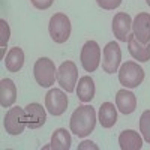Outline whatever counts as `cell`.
<instances>
[{"label": "cell", "mask_w": 150, "mask_h": 150, "mask_svg": "<svg viewBox=\"0 0 150 150\" xmlns=\"http://www.w3.org/2000/svg\"><path fill=\"white\" fill-rule=\"evenodd\" d=\"M96 126V111L92 105H80L72 112L69 120L71 132H74L80 138H84Z\"/></svg>", "instance_id": "obj_1"}, {"label": "cell", "mask_w": 150, "mask_h": 150, "mask_svg": "<svg viewBox=\"0 0 150 150\" xmlns=\"http://www.w3.org/2000/svg\"><path fill=\"white\" fill-rule=\"evenodd\" d=\"M33 75L36 83L41 87H51L54 84V80L57 78V69L54 62L48 57L38 59L33 66Z\"/></svg>", "instance_id": "obj_2"}, {"label": "cell", "mask_w": 150, "mask_h": 150, "mask_svg": "<svg viewBox=\"0 0 150 150\" xmlns=\"http://www.w3.org/2000/svg\"><path fill=\"white\" fill-rule=\"evenodd\" d=\"M144 80V69L135 62H125L119 69V81L126 89H135Z\"/></svg>", "instance_id": "obj_3"}, {"label": "cell", "mask_w": 150, "mask_h": 150, "mask_svg": "<svg viewBox=\"0 0 150 150\" xmlns=\"http://www.w3.org/2000/svg\"><path fill=\"white\" fill-rule=\"evenodd\" d=\"M71 20L68 18V15L65 14H54L50 20L48 24V32L51 39L56 44H63L69 39L71 36Z\"/></svg>", "instance_id": "obj_4"}, {"label": "cell", "mask_w": 150, "mask_h": 150, "mask_svg": "<svg viewBox=\"0 0 150 150\" xmlns=\"http://www.w3.org/2000/svg\"><path fill=\"white\" fill-rule=\"evenodd\" d=\"M5 129L9 135H20L24 132L27 126V117H26V110H23L21 107H12L8 110L5 120Z\"/></svg>", "instance_id": "obj_5"}, {"label": "cell", "mask_w": 150, "mask_h": 150, "mask_svg": "<svg viewBox=\"0 0 150 150\" xmlns=\"http://www.w3.org/2000/svg\"><path fill=\"white\" fill-rule=\"evenodd\" d=\"M81 66L86 72H95L101 63V47L96 41H87L81 48Z\"/></svg>", "instance_id": "obj_6"}, {"label": "cell", "mask_w": 150, "mask_h": 150, "mask_svg": "<svg viewBox=\"0 0 150 150\" xmlns=\"http://www.w3.org/2000/svg\"><path fill=\"white\" fill-rule=\"evenodd\" d=\"M57 83L68 93H72L75 90V84L78 83V69L74 62L66 60L60 65L57 71Z\"/></svg>", "instance_id": "obj_7"}, {"label": "cell", "mask_w": 150, "mask_h": 150, "mask_svg": "<svg viewBox=\"0 0 150 150\" xmlns=\"http://www.w3.org/2000/svg\"><path fill=\"white\" fill-rule=\"evenodd\" d=\"M122 62V50L117 42L111 41L105 45L102 51V69L107 74L119 72V66Z\"/></svg>", "instance_id": "obj_8"}, {"label": "cell", "mask_w": 150, "mask_h": 150, "mask_svg": "<svg viewBox=\"0 0 150 150\" xmlns=\"http://www.w3.org/2000/svg\"><path fill=\"white\" fill-rule=\"evenodd\" d=\"M45 108L51 116H62L68 108V96L60 89H51L45 95Z\"/></svg>", "instance_id": "obj_9"}, {"label": "cell", "mask_w": 150, "mask_h": 150, "mask_svg": "<svg viewBox=\"0 0 150 150\" xmlns=\"http://www.w3.org/2000/svg\"><path fill=\"white\" fill-rule=\"evenodd\" d=\"M132 29V18L126 12H119L112 18V33L120 42H126Z\"/></svg>", "instance_id": "obj_10"}, {"label": "cell", "mask_w": 150, "mask_h": 150, "mask_svg": "<svg viewBox=\"0 0 150 150\" xmlns=\"http://www.w3.org/2000/svg\"><path fill=\"white\" fill-rule=\"evenodd\" d=\"M132 30L134 36L143 44L150 42V14L140 12L132 21Z\"/></svg>", "instance_id": "obj_11"}, {"label": "cell", "mask_w": 150, "mask_h": 150, "mask_svg": "<svg viewBox=\"0 0 150 150\" xmlns=\"http://www.w3.org/2000/svg\"><path fill=\"white\" fill-rule=\"evenodd\" d=\"M26 117H27V126L30 129H38L45 125L47 122V112L41 104H29L26 108Z\"/></svg>", "instance_id": "obj_12"}, {"label": "cell", "mask_w": 150, "mask_h": 150, "mask_svg": "<svg viewBox=\"0 0 150 150\" xmlns=\"http://www.w3.org/2000/svg\"><path fill=\"white\" fill-rule=\"evenodd\" d=\"M128 50L129 54L138 62H149L150 60V42L143 44L140 42L137 38L132 35H129L128 38Z\"/></svg>", "instance_id": "obj_13"}, {"label": "cell", "mask_w": 150, "mask_h": 150, "mask_svg": "<svg viewBox=\"0 0 150 150\" xmlns=\"http://www.w3.org/2000/svg\"><path fill=\"white\" fill-rule=\"evenodd\" d=\"M116 107L122 114H131L137 108V96L126 89L119 90L116 95Z\"/></svg>", "instance_id": "obj_14"}, {"label": "cell", "mask_w": 150, "mask_h": 150, "mask_svg": "<svg viewBox=\"0 0 150 150\" xmlns=\"http://www.w3.org/2000/svg\"><path fill=\"white\" fill-rule=\"evenodd\" d=\"M17 101V87L11 78L0 80V104L3 108H9Z\"/></svg>", "instance_id": "obj_15"}, {"label": "cell", "mask_w": 150, "mask_h": 150, "mask_svg": "<svg viewBox=\"0 0 150 150\" xmlns=\"http://www.w3.org/2000/svg\"><path fill=\"white\" fill-rule=\"evenodd\" d=\"M119 144L122 150H140L143 147V140L140 134L134 129H126L120 132L119 135Z\"/></svg>", "instance_id": "obj_16"}, {"label": "cell", "mask_w": 150, "mask_h": 150, "mask_svg": "<svg viewBox=\"0 0 150 150\" xmlns=\"http://www.w3.org/2000/svg\"><path fill=\"white\" fill-rule=\"evenodd\" d=\"M117 107H114V104L111 102H104L99 108V123H101V126L105 128V129H110L116 125L117 122Z\"/></svg>", "instance_id": "obj_17"}, {"label": "cell", "mask_w": 150, "mask_h": 150, "mask_svg": "<svg viewBox=\"0 0 150 150\" xmlns=\"http://www.w3.org/2000/svg\"><path fill=\"white\" fill-rule=\"evenodd\" d=\"M95 81L92 77L84 75L78 80V87H77V98L81 102H90L95 98Z\"/></svg>", "instance_id": "obj_18"}, {"label": "cell", "mask_w": 150, "mask_h": 150, "mask_svg": "<svg viewBox=\"0 0 150 150\" xmlns=\"http://www.w3.org/2000/svg\"><path fill=\"white\" fill-rule=\"evenodd\" d=\"M3 60H5V66L9 72H18L24 65V51L18 47H14L9 50V53L6 54Z\"/></svg>", "instance_id": "obj_19"}, {"label": "cell", "mask_w": 150, "mask_h": 150, "mask_svg": "<svg viewBox=\"0 0 150 150\" xmlns=\"http://www.w3.org/2000/svg\"><path fill=\"white\" fill-rule=\"evenodd\" d=\"M51 149L54 150H69L71 149V134L65 128H59L53 132Z\"/></svg>", "instance_id": "obj_20"}, {"label": "cell", "mask_w": 150, "mask_h": 150, "mask_svg": "<svg viewBox=\"0 0 150 150\" xmlns=\"http://www.w3.org/2000/svg\"><path fill=\"white\" fill-rule=\"evenodd\" d=\"M140 132L143 134L144 140L150 143V110H146L140 117Z\"/></svg>", "instance_id": "obj_21"}, {"label": "cell", "mask_w": 150, "mask_h": 150, "mask_svg": "<svg viewBox=\"0 0 150 150\" xmlns=\"http://www.w3.org/2000/svg\"><path fill=\"white\" fill-rule=\"evenodd\" d=\"M0 30H2V36H0V41H2V54H5V48H6V44L9 41V35H11L9 26L5 20H0Z\"/></svg>", "instance_id": "obj_22"}, {"label": "cell", "mask_w": 150, "mask_h": 150, "mask_svg": "<svg viewBox=\"0 0 150 150\" xmlns=\"http://www.w3.org/2000/svg\"><path fill=\"white\" fill-rule=\"evenodd\" d=\"M96 3L105 11H112L122 5V0H96Z\"/></svg>", "instance_id": "obj_23"}, {"label": "cell", "mask_w": 150, "mask_h": 150, "mask_svg": "<svg viewBox=\"0 0 150 150\" xmlns=\"http://www.w3.org/2000/svg\"><path fill=\"white\" fill-rule=\"evenodd\" d=\"M32 5L36 8V9H41V11H45L48 8H51V5L54 3V0H30Z\"/></svg>", "instance_id": "obj_24"}, {"label": "cell", "mask_w": 150, "mask_h": 150, "mask_svg": "<svg viewBox=\"0 0 150 150\" xmlns=\"http://www.w3.org/2000/svg\"><path fill=\"white\" fill-rule=\"evenodd\" d=\"M89 147H92V149H98V147L95 146V143H92V141H84V143H81V144L78 146L80 150H81V149H89Z\"/></svg>", "instance_id": "obj_25"}, {"label": "cell", "mask_w": 150, "mask_h": 150, "mask_svg": "<svg viewBox=\"0 0 150 150\" xmlns=\"http://www.w3.org/2000/svg\"><path fill=\"white\" fill-rule=\"evenodd\" d=\"M146 3H147V5L150 6V0H146Z\"/></svg>", "instance_id": "obj_26"}]
</instances>
